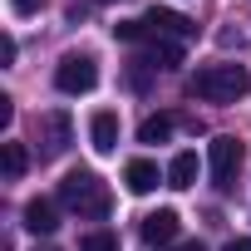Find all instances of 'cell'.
<instances>
[{"mask_svg": "<svg viewBox=\"0 0 251 251\" xmlns=\"http://www.w3.org/2000/svg\"><path fill=\"white\" fill-rule=\"evenodd\" d=\"M187 94L202 103H236L251 94V69L246 64H207L187 79Z\"/></svg>", "mask_w": 251, "mask_h": 251, "instance_id": "cell-1", "label": "cell"}, {"mask_svg": "<svg viewBox=\"0 0 251 251\" xmlns=\"http://www.w3.org/2000/svg\"><path fill=\"white\" fill-rule=\"evenodd\" d=\"M59 202H64L69 212L89 217V222H103V217L113 212V192H108V182H103L99 173H89V168H79V173H69V177L59 182Z\"/></svg>", "mask_w": 251, "mask_h": 251, "instance_id": "cell-2", "label": "cell"}, {"mask_svg": "<svg viewBox=\"0 0 251 251\" xmlns=\"http://www.w3.org/2000/svg\"><path fill=\"white\" fill-rule=\"evenodd\" d=\"M94 84H99L94 54H64V59L54 64V89H59V94H89Z\"/></svg>", "mask_w": 251, "mask_h": 251, "instance_id": "cell-3", "label": "cell"}, {"mask_svg": "<svg viewBox=\"0 0 251 251\" xmlns=\"http://www.w3.org/2000/svg\"><path fill=\"white\" fill-rule=\"evenodd\" d=\"M207 168H212V187L217 192H226L231 182H236V168H241V143L236 138H212V148H207Z\"/></svg>", "mask_w": 251, "mask_h": 251, "instance_id": "cell-4", "label": "cell"}, {"mask_svg": "<svg viewBox=\"0 0 251 251\" xmlns=\"http://www.w3.org/2000/svg\"><path fill=\"white\" fill-rule=\"evenodd\" d=\"M69 133H74V123H69V113L64 108H54V113H45L40 118V158H59L64 148H69Z\"/></svg>", "mask_w": 251, "mask_h": 251, "instance_id": "cell-5", "label": "cell"}, {"mask_svg": "<svg viewBox=\"0 0 251 251\" xmlns=\"http://www.w3.org/2000/svg\"><path fill=\"white\" fill-rule=\"evenodd\" d=\"M143 25H148L158 40H192V35H197V20H187V15H177V10H158V5L143 15Z\"/></svg>", "mask_w": 251, "mask_h": 251, "instance_id": "cell-6", "label": "cell"}, {"mask_svg": "<svg viewBox=\"0 0 251 251\" xmlns=\"http://www.w3.org/2000/svg\"><path fill=\"white\" fill-rule=\"evenodd\" d=\"M143 241H148V246H168V241H177V212H173V207L148 212V217H143Z\"/></svg>", "mask_w": 251, "mask_h": 251, "instance_id": "cell-7", "label": "cell"}, {"mask_svg": "<svg viewBox=\"0 0 251 251\" xmlns=\"http://www.w3.org/2000/svg\"><path fill=\"white\" fill-rule=\"evenodd\" d=\"M123 182H128V192H133V197H148V192L163 182V173H158V163H153V158H133L128 168H123Z\"/></svg>", "mask_w": 251, "mask_h": 251, "instance_id": "cell-8", "label": "cell"}, {"mask_svg": "<svg viewBox=\"0 0 251 251\" xmlns=\"http://www.w3.org/2000/svg\"><path fill=\"white\" fill-rule=\"evenodd\" d=\"M89 138H94V153H113L118 148V113L99 108L94 123H89Z\"/></svg>", "mask_w": 251, "mask_h": 251, "instance_id": "cell-9", "label": "cell"}, {"mask_svg": "<svg viewBox=\"0 0 251 251\" xmlns=\"http://www.w3.org/2000/svg\"><path fill=\"white\" fill-rule=\"evenodd\" d=\"M143 64H148V69H177V64H182V45H177V40H158V35H153V40H148V50H143Z\"/></svg>", "mask_w": 251, "mask_h": 251, "instance_id": "cell-10", "label": "cell"}, {"mask_svg": "<svg viewBox=\"0 0 251 251\" xmlns=\"http://www.w3.org/2000/svg\"><path fill=\"white\" fill-rule=\"evenodd\" d=\"M25 226H30L35 236H50V231L59 226V212H54V202H50V197H35V202H25Z\"/></svg>", "mask_w": 251, "mask_h": 251, "instance_id": "cell-11", "label": "cell"}, {"mask_svg": "<svg viewBox=\"0 0 251 251\" xmlns=\"http://www.w3.org/2000/svg\"><path fill=\"white\" fill-rule=\"evenodd\" d=\"M197 182V153H177L168 163V187H192Z\"/></svg>", "mask_w": 251, "mask_h": 251, "instance_id": "cell-12", "label": "cell"}, {"mask_svg": "<svg viewBox=\"0 0 251 251\" xmlns=\"http://www.w3.org/2000/svg\"><path fill=\"white\" fill-rule=\"evenodd\" d=\"M168 138H173V113H148L138 128V143H168Z\"/></svg>", "mask_w": 251, "mask_h": 251, "instance_id": "cell-13", "label": "cell"}, {"mask_svg": "<svg viewBox=\"0 0 251 251\" xmlns=\"http://www.w3.org/2000/svg\"><path fill=\"white\" fill-rule=\"evenodd\" d=\"M0 163H5V177H10V182H15V177H25V168H30L25 143H0Z\"/></svg>", "mask_w": 251, "mask_h": 251, "instance_id": "cell-14", "label": "cell"}, {"mask_svg": "<svg viewBox=\"0 0 251 251\" xmlns=\"http://www.w3.org/2000/svg\"><path fill=\"white\" fill-rule=\"evenodd\" d=\"M113 35H118L123 45H143V40H153V30H148L143 20H118V25H113Z\"/></svg>", "mask_w": 251, "mask_h": 251, "instance_id": "cell-15", "label": "cell"}, {"mask_svg": "<svg viewBox=\"0 0 251 251\" xmlns=\"http://www.w3.org/2000/svg\"><path fill=\"white\" fill-rule=\"evenodd\" d=\"M79 251H118V236H113V231H89V236L79 241Z\"/></svg>", "mask_w": 251, "mask_h": 251, "instance_id": "cell-16", "label": "cell"}, {"mask_svg": "<svg viewBox=\"0 0 251 251\" xmlns=\"http://www.w3.org/2000/svg\"><path fill=\"white\" fill-rule=\"evenodd\" d=\"M10 118H15V99H0V128H10Z\"/></svg>", "mask_w": 251, "mask_h": 251, "instance_id": "cell-17", "label": "cell"}, {"mask_svg": "<svg viewBox=\"0 0 251 251\" xmlns=\"http://www.w3.org/2000/svg\"><path fill=\"white\" fill-rule=\"evenodd\" d=\"M10 5H15V15H35V10L45 5V0H10Z\"/></svg>", "mask_w": 251, "mask_h": 251, "instance_id": "cell-18", "label": "cell"}, {"mask_svg": "<svg viewBox=\"0 0 251 251\" xmlns=\"http://www.w3.org/2000/svg\"><path fill=\"white\" fill-rule=\"evenodd\" d=\"M15 54H20V50H15V40L5 35V40H0V59H5V64H15Z\"/></svg>", "mask_w": 251, "mask_h": 251, "instance_id": "cell-19", "label": "cell"}, {"mask_svg": "<svg viewBox=\"0 0 251 251\" xmlns=\"http://www.w3.org/2000/svg\"><path fill=\"white\" fill-rule=\"evenodd\" d=\"M222 251H251V236H231V241H226Z\"/></svg>", "mask_w": 251, "mask_h": 251, "instance_id": "cell-20", "label": "cell"}, {"mask_svg": "<svg viewBox=\"0 0 251 251\" xmlns=\"http://www.w3.org/2000/svg\"><path fill=\"white\" fill-rule=\"evenodd\" d=\"M182 251H207V246L202 241H182Z\"/></svg>", "mask_w": 251, "mask_h": 251, "instance_id": "cell-21", "label": "cell"}, {"mask_svg": "<svg viewBox=\"0 0 251 251\" xmlns=\"http://www.w3.org/2000/svg\"><path fill=\"white\" fill-rule=\"evenodd\" d=\"M45 251H54V246H45Z\"/></svg>", "mask_w": 251, "mask_h": 251, "instance_id": "cell-22", "label": "cell"}, {"mask_svg": "<svg viewBox=\"0 0 251 251\" xmlns=\"http://www.w3.org/2000/svg\"><path fill=\"white\" fill-rule=\"evenodd\" d=\"M99 5H103V0H99Z\"/></svg>", "mask_w": 251, "mask_h": 251, "instance_id": "cell-23", "label": "cell"}]
</instances>
